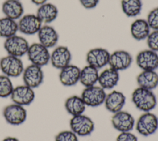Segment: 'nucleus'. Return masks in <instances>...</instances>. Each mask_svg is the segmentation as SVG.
Returning a JSON list of instances; mask_svg holds the SVG:
<instances>
[{"label":"nucleus","mask_w":158,"mask_h":141,"mask_svg":"<svg viewBox=\"0 0 158 141\" xmlns=\"http://www.w3.org/2000/svg\"><path fill=\"white\" fill-rule=\"evenodd\" d=\"M131 100L139 110L150 112L157 105V100L152 90L138 87L133 92Z\"/></svg>","instance_id":"f257e3e1"},{"label":"nucleus","mask_w":158,"mask_h":141,"mask_svg":"<svg viewBox=\"0 0 158 141\" xmlns=\"http://www.w3.org/2000/svg\"><path fill=\"white\" fill-rule=\"evenodd\" d=\"M0 69L4 75L9 77H17L22 74L24 67L20 58L8 54L1 58Z\"/></svg>","instance_id":"f03ea898"},{"label":"nucleus","mask_w":158,"mask_h":141,"mask_svg":"<svg viewBox=\"0 0 158 141\" xmlns=\"http://www.w3.org/2000/svg\"><path fill=\"white\" fill-rule=\"evenodd\" d=\"M29 46L25 38L16 35L6 38L4 42V48L7 54L18 58L27 54Z\"/></svg>","instance_id":"7ed1b4c3"},{"label":"nucleus","mask_w":158,"mask_h":141,"mask_svg":"<svg viewBox=\"0 0 158 141\" xmlns=\"http://www.w3.org/2000/svg\"><path fill=\"white\" fill-rule=\"evenodd\" d=\"M27 54L31 64L43 67L50 61L51 54L48 48L40 43H34L29 46Z\"/></svg>","instance_id":"20e7f679"},{"label":"nucleus","mask_w":158,"mask_h":141,"mask_svg":"<svg viewBox=\"0 0 158 141\" xmlns=\"http://www.w3.org/2000/svg\"><path fill=\"white\" fill-rule=\"evenodd\" d=\"M71 130L79 136L90 135L94 129L93 120L87 116L82 114L72 116L70 121Z\"/></svg>","instance_id":"39448f33"},{"label":"nucleus","mask_w":158,"mask_h":141,"mask_svg":"<svg viewBox=\"0 0 158 141\" xmlns=\"http://www.w3.org/2000/svg\"><path fill=\"white\" fill-rule=\"evenodd\" d=\"M138 132L145 137L151 135L158 129V118L151 112H145L141 115L136 123Z\"/></svg>","instance_id":"423d86ee"},{"label":"nucleus","mask_w":158,"mask_h":141,"mask_svg":"<svg viewBox=\"0 0 158 141\" xmlns=\"http://www.w3.org/2000/svg\"><path fill=\"white\" fill-rule=\"evenodd\" d=\"M106 95L105 90L102 87L93 85L85 87L81 93V97L86 106L97 107L104 103Z\"/></svg>","instance_id":"0eeeda50"},{"label":"nucleus","mask_w":158,"mask_h":141,"mask_svg":"<svg viewBox=\"0 0 158 141\" xmlns=\"http://www.w3.org/2000/svg\"><path fill=\"white\" fill-rule=\"evenodd\" d=\"M6 121L12 126H19L23 123L27 119V111L21 105L13 103L6 106L2 111Z\"/></svg>","instance_id":"6e6552de"},{"label":"nucleus","mask_w":158,"mask_h":141,"mask_svg":"<svg viewBox=\"0 0 158 141\" xmlns=\"http://www.w3.org/2000/svg\"><path fill=\"white\" fill-rule=\"evenodd\" d=\"M24 85L31 88L38 87L43 82L44 74L41 67L35 64H30L26 67L22 73Z\"/></svg>","instance_id":"1a4fd4ad"},{"label":"nucleus","mask_w":158,"mask_h":141,"mask_svg":"<svg viewBox=\"0 0 158 141\" xmlns=\"http://www.w3.org/2000/svg\"><path fill=\"white\" fill-rule=\"evenodd\" d=\"M136 62L143 70H156L158 69V54L149 49L142 50L137 54Z\"/></svg>","instance_id":"9d476101"},{"label":"nucleus","mask_w":158,"mask_h":141,"mask_svg":"<svg viewBox=\"0 0 158 141\" xmlns=\"http://www.w3.org/2000/svg\"><path fill=\"white\" fill-rule=\"evenodd\" d=\"M10 97L14 103L24 106L30 105L34 101L35 94L33 88L22 85L14 87Z\"/></svg>","instance_id":"9b49d317"},{"label":"nucleus","mask_w":158,"mask_h":141,"mask_svg":"<svg viewBox=\"0 0 158 141\" xmlns=\"http://www.w3.org/2000/svg\"><path fill=\"white\" fill-rule=\"evenodd\" d=\"M18 24L19 30L25 35H32L37 33L41 27L42 23L36 15L28 14L22 15Z\"/></svg>","instance_id":"f8f14e48"},{"label":"nucleus","mask_w":158,"mask_h":141,"mask_svg":"<svg viewBox=\"0 0 158 141\" xmlns=\"http://www.w3.org/2000/svg\"><path fill=\"white\" fill-rule=\"evenodd\" d=\"M133 61L131 54L125 50H117L110 54L108 64L117 70H124L130 67Z\"/></svg>","instance_id":"ddd939ff"},{"label":"nucleus","mask_w":158,"mask_h":141,"mask_svg":"<svg viewBox=\"0 0 158 141\" xmlns=\"http://www.w3.org/2000/svg\"><path fill=\"white\" fill-rule=\"evenodd\" d=\"M110 54V53L105 48H94L87 53L86 61L88 65L99 69L108 64Z\"/></svg>","instance_id":"4468645a"},{"label":"nucleus","mask_w":158,"mask_h":141,"mask_svg":"<svg viewBox=\"0 0 158 141\" xmlns=\"http://www.w3.org/2000/svg\"><path fill=\"white\" fill-rule=\"evenodd\" d=\"M111 122L114 129L120 132H130L135 124L133 116L128 112L122 110L114 114Z\"/></svg>","instance_id":"2eb2a0df"},{"label":"nucleus","mask_w":158,"mask_h":141,"mask_svg":"<svg viewBox=\"0 0 158 141\" xmlns=\"http://www.w3.org/2000/svg\"><path fill=\"white\" fill-rule=\"evenodd\" d=\"M72 54L69 49L65 46L56 47L51 53L50 62L51 65L57 69H62L70 64Z\"/></svg>","instance_id":"dca6fc26"},{"label":"nucleus","mask_w":158,"mask_h":141,"mask_svg":"<svg viewBox=\"0 0 158 141\" xmlns=\"http://www.w3.org/2000/svg\"><path fill=\"white\" fill-rule=\"evenodd\" d=\"M80 69L73 64H69L60 69L59 78L60 83L66 87L76 85L80 80Z\"/></svg>","instance_id":"f3484780"},{"label":"nucleus","mask_w":158,"mask_h":141,"mask_svg":"<svg viewBox=\"0 0 158 141\" xmlns=\"http://www.w3.org/2000/svg\"><path fill=\"white\" fill-rule=\"evenodd\" d=\"M37 33L39 43L47 48L55 46L58 42L59 34L51 25H43Z\"/></svg>","instance_id":"a211bd4d"},{"label":"nucleus","mask_w":158,"mask_h":141,"mask_svg":"<svg viewBox=\"0 0 158 141\" xmlns=\"http://www.w3.org/2000/svg\"><path fill=\"white\" fill-rule=\"evenodd\" d=\"M125 101L126 97L123 93L114 90L106 95L104 103L106 108L109 112L114 114L122 109Z\"/></svg>","instance_id":"6ab92c4d"},{"label":"nucleus","mask_w":158,"mask_h":141,"mask_svg":"<svg viewBox=\"0 0 158 141\" xmlns=\"http://www.w3.org/2000/svg\"><path fill=\"white\" fill-rule=\"evenodd\" d=\"M120 79L118 71L109 67L104 69L99 74L98 82L104 90H110L115 87Z\"/></svg>","instance_id":"aec40b11"},{"label":"nucleus","mask_w":158,"mask_h":141,"mask_svg":"<svg viewBox=\"0 0 158 141\" xmlns=\"http://www.w3.org/2000/svg\"><path fill=\"white\" fill-rule=\"evenodd\" d=\"M5 17L13 20L20 19L23 14V7L19 0H6L2 4Z\"/></svg>","instance_id":"412c9836"},{"label":"nucleus","mask_w":158,"mask_h":141,"mask_svg":"<svg viewBox=\"0 0 158 141\" xmlns=\"http://www.w3.org/2000/svg\"><path fill=\"white\" fill-rule=\"evenodd\" d=\"M150 32L151 28L146 19H138L135 20L131 24V35L137 41L146 40Z\"/></svg>","instance_id":"4be33fe9"},{"label":"nucleus","mask_w":158,"mask_h":141,"mask_svg":"<svg viewBox=\"0 0 158 141\" xmlns=\"http://www.w3.org/2000/svg\"><path fill=\"white\" fill-rule=\"evenodd\" d=\"M136 82L139 87L152 90L158 86V74L156 70H143L138 75Z\"/></svg>","instance_id":"5701e85b"},{"label":"nucleus","mask_w":158,"mask_h":141,"mask_svg":"<svg viewBox=\"0 0 158 141\" xmlns=\"http://www.w3.org/2000/svg\"><path fill=\"white\" fill-rule=\"evenodd\" d=\"M57 7L52 3H44L38 7L36 16L43 24H49L56 19L58 15Z\"/></svg>","instance_id":"b1692460"},{"label":"nucleus","mask_w":158,"mask_h":141,"mask_svg":"<svg viewBox=\"0 0 158 141\" xmlns=\"http://www.w3.org/2000/svg\"><path fill=\"white\" fill-rule=\"evenodd\" d=\"M86 104L81 96L73 95L69 97L65 102L67 112L72 116L82 114L86 109Z\"/></svg>","instance_id":"393cba45"},{"label":"nucleus","mask_w":158,"mask_h":141,"mask_svg":"<svg viewBox=\"0 0 158 141\" xmlns=\"http://www.w3.org/2000/svg\"><path fill=\"white\" fill-rule=\"evenodd\" d=\"M98 69L87 65L80 70L79 82L85 87L95 85L99 77Z\"/></svg>","instance_id":"a878e982"},{"label":"nucleus","mask_w":158,"mask_h":141,"mask_svg":"<svg viewBox=\"0 0 158 141\" xmlns=\"http://www.w3.org/2000/svg\"><path fill=\"white\" fill-rule=\"evenodd\" d=\"M18 30V24L15 20L6 17L0 19V37L7 38L16 35Z\"/></svg>","instance_id":"bb28decb"},{"label":"nucleus","mask_w":158,"mask_h":141,"mask_svg":"<svg viewBox=\"0 0 158 141\" xmlns=\"http://www.w3.org/2000/svg\"><path fill=\"white\" fill-rule=\"evenodd\" d=\"M141 0H121V7L128 17H135L140 14L142 9Z\"/></svg>","instance_id":"cd10ccee"},{"label":"nucleus","mask_w":158,"mask_h":141,"mask_svg":"<svg viewBox=\"0 0 158 141\" xmlns=\"http://www.w3.org/2000/svg\"><path fill=\"white\" fill-rule=\"evenodd\" d=\"M14 88L10 77L4 74L0 75V98L10 96Z\"/></svg>","instance_id":"c85d7f7f"},{"label":"nucleus","mask_w":158,"mask_h":141,"mask_svg":"<svg viewBox=\"0 0 158 141\" xmlns=\"http://www.w3.org/2000/svg\"><path fill=\"white\" fill-rule=\"evenodd\" d=\"M146 20L151 30H158V7L152 9L149 12Z\"/></svg>","instance_id":"c756f323"},{"label":"nucleus","mask_w":158,"mask_h":141,"mask_svg":"<svg viewBox=\"0 0 158 141\" xmlns=\"http://www.w3.org/2000/svg\"><path fill=\"white\" fill-rule=\"evenodd\" d=\"M147 45L149 49L158 52V30L151 32L146 38Z\"/></svg>","instance_id":"7c9ffc66"},{"label":"nucleus","mask_w":158,"mask_h":141,"mask_svg":"<svg viewBox=\"0 0 158 141\" xmlns=\"http://www.w3.org/2000/svg\"><path fill=\"white\" fill-rule=\"evenodd\" d=\"M55 141H78L77 135L72 130H64L55 137Z\"/></svg>","instance_id":"2f4dec72"},{"label":"nucleus","mask_w":158,"mask_h":141,"mask_svg":"<svg viewBox=\"0 0 158 141\" xmlns=\"http://www.w3.org/2000/svg\"><path fill=\"white\" fill-rule=\"evenodd\" d=\"M116 141H138V139L130 132H123L117 136Z\"/></svg>","instance_id":"473e14b6"},{"label":"nucleus","mask_w":158,"mask_h":141,"mask_svg":"<svg viewBox=\"0 0 158 141\" xmlns=\"http://www.w3.org/2000/svg\"><path fill=\"white\" fill-rule=\"evenodd\" d=\"M81 6L86 9L95 8L98 4L99 0H79Z\"/></svg>","instance_id":"72a5a7b5"},{"label":"nucleus","mask_w":158,"mask_h":141,"mask_svg":"<svg viewBox=\"0 0 158 141\" xmlns=\"http://www.w3.org/2000/svg\"><path fill=\"white\" fill-rule=\"evenodd\" d=\"M48 0H31V1L36 6H41L46 2Z\"/></svg>","instance_id":"f704fd0d"},{"label":"nucleus","mask_w":158,"mask_h":141,"mask_svg":"<svg viewBox=\"0 0 158 141\" xmlns=\"http://www.w3.org/2000/svg\"><path fill=\"white\" fill-rule=\"evenodd\" d=\"M2 141H19V140L14 137H7L4 139Z\"/></svg>","instance_id":"c9c22d12"}]
</instances>
